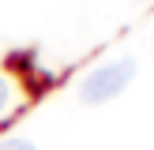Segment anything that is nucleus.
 I'll list each match as a JSON object with an SVG mask.
<instances>
[{
    "instance_id": "1",
    "label": "nucleus",
    "mask_w": 154,
    "mask_h": 150,
    "mask_svg": "<svg viewBox=\"0 0 154 150\" xmlns=\"http://www.w3.org/2000/svg\"><path fill=\"white\" fill-rule=\"evenodd\" d=\"M135 75V64L132 60H113V64L98 68V71H90L87 79H83V90L79 98L87 105H98V101H109V98H117L120 90L128 86V79Z\"/></svg>"
},
{
    "instance_id": "2",
    "label": "nucleus",
    "mask_w": 154,
    "mask_h": 150,
    "mask_svg": "<svg viewBox=\"0 0 154 150\" xmlns=\"http://www.w3.org/2000/svg\"><path fill=\"white\" fill-rule=\"evenodd\" d=\"M0 150H34V142H26V139H4Z\"/></svg>"
},
{
    "instance_id": "3",
    "label": "nucleus",
    "mask_w": 154,
    "mask_h": 150,
    "mask_svg": "<svg viewBox=\"0 0 154 150\" xmlns=\"http://www.w3.org/2000/svg\"><path fill=\"white\" fill-rule=\"evenodd\" d=\"M4 101H8V86H4V79H0V109H4Z\"/></svg>"
}]
</instances>
